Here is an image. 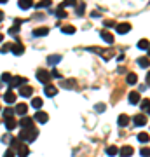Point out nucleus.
<instances>
[{"mask_svg":"<svg viewBox=\"0 0 150 157\" xmlns=\"http://www.w3.org/2000/svg\"><path fill=\"white\" fill-rule=\"evenodd\" d=\"M35 121H37V122H40V124H45V122L49 121V115L45 114V112H42V110H37Z\"/></svg>","mask_w":150,"mask_h":157,"instance_id":"6e6552de","label":"nucleus"},{"mask_svg":"<svg viewBox=\"0 0 150 157\" xmlns=\"http://www.w3.org/2000/svg\"><path fill=\"white\" fill-rule=\"evenodd\" d=\"M75 5H77V0H65L63 4H61V5H59V7H75Z\"/></svg>","mask_w":150,"mask_h":157,"instance_id":"7c9ffc66","label":"nucleus"},{"mask_svg":"<svg viewBox=\"0 0 150 157\" xmlns=\"http://www.w3.org/2000/svg\"><path fill=\"white\" fill-rule=\"evenodd\" d=\"M0 86H2V82H0Z\"/></svg>","mask_w":150,"mask_h":157,"instance_id":"3c124183","label":"nucleus"},{"mask_svg":"<svg viewBox=\"0 0 150 157\" xmlns=\"http://www.w3.org/2000/svg\"><path fill=\"white\" fill-rule=\"evenodd\" d=\"M140 154H142V157H148V155H150V149H147V147H143V149L140 150Z\"/></svg>","mask_w":150,"mask_h":157,"instance_id":"58836bf2","label":"nucleus"},{"mask_svg":"<svg viewBox=\"0 0 150 157\" xmlns=\"http://www.w3.org/2000/svg\"><path fill=\"white\" fill-rule=\"evenodd\" d=\"M133 154H135V149L131 145H124L122 149H119V155L121 157H131Z\"/></svg>","mask_w":150,"mask_h":157,"instance_id":"39448f33","label":"nucleus"},{"mask_svg":"<svg viewBox=\"0 0 150 157\" xmlns=\"http://www.w3.org/2000/svg\"><path fill=\"white\" fill-rule=\"evenodd\" d=\"M56 16H58V18H66V12H65V9L59 7V9L56 11Z\"/></svg>","mask_w":150,"mask_h":157,"instance_id":"4c0bfd02","label":"nucleus"},{"mask_svg":"<svg viewBox=\"0 0 150 157\" xmlns=\"http://www.w3.org/2000/svg\"><path fill=\"white\" fill-rule=\"evenodd\" d=\"M11 51H12V54H16V56H21L23 52H25V45H23L19 40L16 44H12V47H11Z\"/></svg>","mask_w":150,"mask_h":157,"instance_id":"0eeeda50","label":"nucleus"},{"mask_svg":"<svg viewBox=\"0 0 150 157\" xmlns=\"http://www.w3.org/2000/svg\"><path fill=\"white\" fill-rule=\"evenodd\" d=\"M51 77H54V78H59V77H61V73H59V72H58V70H52V72H51Z\"/></svg>","mask_w":150,"mask_h":157,"instance_id":"79ce46f5","label":"nucleus"},{"mask_svg":"<svg viewBox=\"0 0 150 157\" xmlns=\"http://www.w3.org/2000/svg\"><path fill=\"white\" fill-rule=\"evenodd\" d=\"M4 100H5V103H14V101H16V94L12 93V91H7V93L4 94Z\"/></svg>","mask_w":150,"mask_h":157,"instance_id":"393cba45","label":"nucleus"},{"mask_svg":"<svg viewBox=\"0 0 150 157\" xmlns=\"http://www.w3.org/2000/svg\"><path fill=\"white\" fill-rule=\"evenodd\" d=\"M100 35H101V38H103L107 44H114V35H112L110 32H107V30H101Z\"/></svg>","mask_w":150,"mask_h":157,"instance_id":"2eb2a0df","label":"nucleus"},{"mask_svg":"<svg viewBox=\"0 0 150 157\" xmlns=\"http://www.w3.org/2000/svg\"><path fill=\"white\" fill-rule=\"evenodd\" d=\"M18 32H19V26H16V25H14V26H12V28L9 30V35H16V33H18Z\"/></svg>","mask_w":150,"mask_h":157,"instance_id":"ea45409f","label":"nucleus"},{"mask_svg":"<svg viewBox=\"0 0 150 157\" xmlns=\"http://www.w3.org/2000/svg\"><path fill=\"white\" fill-rule=\"evenodd\" d=\"M11 140H12V136H9V135L2 136V142H4V143H11Z\"/></svg>","mask_w":150,"mask_h":157,"instance_id":"a19ab883","label":"nucleus"},{"mask_svg":"<svg viewBox=\"0 0 150 157\" xmlns=\"http://www.w3.org/2000/svg\"><path fill=\"white\" fill-rule=\"evenodd\" d=\"M5 121V128L9 129V131H12V129H16V126H18V122H16L14 117H11V119H4Z\"/></svg>","mask_w":150,"mask_h":157,"instance_id":"4be33fe9","label":"nucleus"},{"mask_svg":"<svg viewBox=\"0 0 150 157\" xmlns=\"http://www.w3.org/2000/svg\"><path fill=\"white\" fill-rule=\"evenodd\" d=\"M14 108H5L4 110V119H11V117H14Z\"/></svg>","mask_w":150,"mask_h":157,"instance_id":"2f4dec72","label":"nucleus"},{"mask_svg":"<svg viewBox=\"0 0 150 157\" xmlns=\"http://www.w3.org/2000/svg\"><path fill=\"white\" fill-rule=\"evenodd\" d=\"M148 115H150V112H148Z\"/></svg>","mask_w":150,"mask_h":157,"instance_id":"603ef678","label":"nucleus"},{"mask_svg":"<svg viewBox=\"0 0 150 157\" xmlns=\"http://www.w3.org/2000/svg\"><path fill=\"white\" fill-rule=\"evenodd\" d=\"M44 93H45V96H47V98H54V96H56V93H58V89L52 86V84H47V86L44 87Z\"/></svg>","mask_w":150,"mask_h":157,"instance_id":"1a4fd4ad","label":"nucleus"},{"mask_svg":"<svg viewBox=\"0 0 150 157\" xmlns=\"http://www.w3.org/2000/svg\"><path fill=\"white\" fill-rule=\"evenodd\" d=\"M147 115L145 114H136L135 117H133V124H135V126H138V128H142V126H145V124H147Z\"/></svg>","mask_w":150,"mask_h":157,"instance_id":"7ed1b4c3","label":"nucleus"},{"mask_svg":"<svg viewBox=\"0 0 150 157\" xmlns=\"http://www.w3.org/2000/svg\"><path fill=\"white\" fill-rule=\"evenodd\" d=\"M14 112H16L18 115H26V112H28V107H26L25 103H19V105L14 108Z\"/></svg>","mask_w":150,"mask_h":157,"instance_id":"aec40b11","label":"nucleus"},{"mask_svg":"<svg viewBox=\"0 0 150 157\" xmlns=\"http://www.w3.org/2000/svg\"><path fill=\"white\" fill-rule=\"evenodd\" d=\"M126 82H128L129 86H135L136 82H138V75H136V73H128V77H126Z\"/></svg>","mask_w":150,"mask_h":157,"instance_id":"5701e85b","label":"nucleus"},{"mask_svg":"<svg viewBox=\"0 0 150 157\" xmlns=\"http://www.w3.org/2000/svg\"><path fill=\"white\" fill-rule=\"evenodd\" d=\"M2 38H4V37H2V35H0V42H2Z\"/></svg>","mask_w":150,"mask_h":157,"instance_id":"09e8293b","label":"nucleus"},{"mask_svg":"<svg viewBox=\"0 0 150 157\" xmlns=\"http://www.w3.org/2000/svg\"><path fill=\"white\" fill-rule=\"evenodd\" d=\"M28 154H30V149L26 145H19L18 147V155L19 157H28Z\"/></svg>","mask_w":150,"mask_h":157,"instance_id":"412c9836","label":"nucleus"},{"mask_svg":"<svg viewBox=\"0 0 150 157\" xmlns=\"http://www.w3.org/2000/svg\"><path fill=\"white\" fill-rule=\"evenodd\" d=\"M59 61H61V54H51V56H47V65H51V66L58 65Z\"/></svg>","mask_w":150,"mask_h":157,"instance_id":"4468645a","label":"nucleus"},{"mask_svg":"<svg viewBox=\"0 0 150 157\" xmlns=\"http://www.w3.org/2000/svg\"><path fill=\"white\" fill-rule=\"evenodd\" d=\"M61 87H63V89H75V87H77V82H75L73 78H68V80H63V82H61Z\"/></svg>","mask_w":150,"mask_h":157,"instance_id":"f3484780","label":"nucleus"},{"mask_svg":"<svg viewBox=\"0 0 150 157\" xmlns=\"http://www.w3.org/2000/svg\"><path fill=\"white\" fill-rule=\"evenodd\" d=\"M0 110H2V108H0Z\"/></svg>","mask_w":150,"mask_h":157,"instance_id":"864d4df0","label":"nucleus"},{"mask_svg":"<svg viewBox=\"0 0 150 157\" xmlns=\"http://www.w3.org/2000/svg\"><path fill=\"white\" fill-rule=\"evenodd\" d=\"M138 49H142V51H148V49H150V42L147 40V38H142V40L138 42Z\"/></svg>","mask_w":150,"mask_h":157,"instance_id":"b1692460","label":"nucleus"},{"mask_svg":"<svg viewBox=\"0 0 150 157\" xmlns=\"http://www.w3.org/2000/svg\"><path fill=\"white\" fill-rule=\"evenodd\" d=\"M42 105H44L42 98H33V100H32V107L35 108V110H40V108H42Z\"/></svg>","mask_w":150,"mask_h":157,"instance_id":"bb28decb","label":"nucleus"},{"mask_svg":"<svg viewBox=\"0 0 150 157\" xmlns=\"http://www.w3.org/2000/svg\"><path fill=\"white\" fill-rule=\"evenodd\" d=\"M4 157H14V150H5Z\"/></svg>","mask_w":150,"mask_h":157,"instance_id":"37998d69","label":"nucleus"},{"mask_svg":"<svg viewBox=\"0 0 150 157\" xmlns=\"http://www.w3.org/2000/svg\"><path fill=\"white\" fill-rule=\"evenodd\" d=\"M115 30H117L119 35H126L128 32H131V25H129V23H119V25L115 26Z\"/></svg>","mask_w":150,"mask_h":157,"instance_id":"423d86ee","label":"nucleus"},{"mask_svg":"<svg viewBox=\"0 0 150 157\" xmlns=\"http://www.w3.org/2000/svg\"><path fill=\"white\" fill-rule=\"evenodd\" d=\"M18 5L23 11H28L30 7H33V0H18Z\"/></svg>","mask_w":150,"mask_h":157,"instance_id":"ddd939ff","label":"nucleus"},{"mask_svg":"<svg viewBox=\"0 0 150 157\" xmlns=\"http://www.w3.org/2000/svg\"><path fill=\"white\" fill-rule=\"evenodd\" d=\"M140 107H142V110H145L148 114L150 112V100H142L140 101Z\"/></svg>","mask_w":150,"mask_h":157,"instance_id":"c756f323","label":"nucleus"},{"mask_svg":"<svg viewBox=\"0 0 150 157\" xmlns=\"http://www.w3.org/2000/svg\"><path fill=\"white\" fill-rule=\"evenodd\" d=\"M47 33H49V28H47V26H40V28L33 30V37H45Z\"/></svg>","mask_w":150,"mask_h":157,"instance_id":"dca6fc26","label":"nucleus"},{"mask_svg":"<svg viewBox=\"0 0 150 157\" xmlns=\"http://www.w3.org/2000/svg\"><path fill=\"white\" fill-rule=\"evenodd\" d=\"M148 58H150V49H148Z\"/></svg>","mask_w":150,"mask_h":157,"instance_id":"8fccbe9b","label":"nucleus"},{"mask_svg":"<svg viewBox=\"0 0 150 157\" xmlns=\"http://www.w3.org/2000/svg\"><path fill=\"white\" fill-rule=\"evenodd\" d=\"M147 82H148V86H150V72L147 73Z\"/></svg>","mask_w":150,"mask_h":157,"instance_id":"a18cd8bd","label":"nucleus"},{"mask_svg":"<svg viewBox=\"0 0 150 157\" xmlns=\"http://www.w3.org/2000/svg\"><path fill=\"white\" fill-rule=\"evenodd\" d=\"M0 4H7V0H0Z\"/></svg>","mask_w":150,"mask_h":157,"instance_id":"de8ad7c7","label":"nucleus"},{"mask_svg":"<svg viewBox=\"0 0 150 157\" xmlns=\"http://www.w3.org/2000/svg\"><path fill=\"white\" fill-rule=\"evenodd\" d=\"M37 136H38V129L37 128H28V129H23L21 133H19V140H23V142H33Z\"/></svg>","mask_w":150,"mask_h":157,"instance_id":"f257e3e1","label":"nucleus"},{"mask_svg":"<svg viewBox=\"0 0 150 157\" xmlns=\"http://www.w3.org/2000/svg\"><path fill=\"white\" fill-rule=\"evenodd\" d=\"M84 9H86V5H84V4H79V7H77V16H84Z\"/></svg>","mask_w":150,"mask_h":157,"instance_id":"e433bc0d","label":"nucleus"},{"mask_svg":"<svg viewBox=\"0 0 150 157\" xmlns=\"http://www.w3.org/2000/svg\"><path fill=\"white\" fill-rule=\"evenodd\" d=\"M103 25H105V26H117L115 21H103Z\"/></svg>","mask_w":150,"mask_h":157,"instance_id":"c03bdc74","label":"nucleus"},{"mask_svg":"<svg viewBox=\"0 0 150 157\" xmlns=\"http://www.w3.org/2000/svg\"><path fill=\"white\" fill-rule=\"evenodd\" d=\"M32 94H33V87H30V86L19 87V96H23V98H28V96H32Z\"/></svg>","mask_w":150,"mask_h":157,"instance_id":"9b49d317","label":"nucleus"},{"mask_svg":"<svg viewBox=\"0 0 150 157\" xmlns=\"http://www.w3.org/2000/svg\"><path fill=\"white\" fill-rule=\"evenodd\" d=\"M119 154V149L115 147V145H110L107 149V155H110V157H114V155H117Z\"/></svg>","mask_w":150,"mask_h":157,"instance_id":"c85d7f7f","label":"nucleus"},{"mask_svg":"<svg viewBox=\"0 0 150 157\" xmlns=\"http://www.w3.org/2000/svg\"><path fill=\"white\" fill-rule=\"evenodd\" d=\"M11 87H23V86H26V78L25 77H12V80H11V84H9Z\"/></svg>","mask_w":150,"mask_h":157,"instance_id":"20e7f679","label":"nucleus"},{"mask_svg":"<svg viewBox=\"0 0 150 157\" xmlns=\"http://www.w3.org/2000/svg\"><path fill=\"white\" fill-rule=\"evenodd\" d=\"M136 63L140 65L142 68H148L150 66V58H138V61Z\"/></svg>","mask_w":150,"mask_h":157,"instance_id":"a878e982","label":"nucleus"},{"mask_svg":"<svg viewBox=\"0 0 150 157\" xmlns=\"http://www.w3.org/2000/svg\"><path fill=\"white\" fill-rule=\"evenodd\" d=\"M140 93H136V91H133V93H129V103L131 105H138L140 103Z\"/></svg>","mask_w":150,"mask_h":157,"instance_id":"6ab92c4d","label":"nucleus"},{"mask_svg":"<svg viewBox=\"0 0 150 157\" xmlns=\"http://www.w3.org/2000/svg\"><path fill=\"white\" fill-rule=\"evenodd\" d=\"M51 4H52L51 0H40V2L37 4V7H38V9H42V7H49Z\"/></svg>","mask_w":150,"mask_h":157,"instance_id":"f704fd0d","label":"nucleus"},{"mask_svg":"<svg viewBox=\"0 0 150 157\" xmlns=\"http://www.w3.org/2000/svg\"><path fill=\"white\" fill-rule=\"evenodd\" d=\"M129 122H131V119H129V115H126V114L119 115V119H117V124H119L121 128H126Z\"/></svg>","mask_w":150,"mask_h":157,"instance_id":"f8f14e48","label":"nucleus"},{"mask_svg":"<svg viewBox=\"0 0 150 157\" xmlns=\"http://www.w3.org/2000/svg\"><path fill=\"white\" fill-rule=\"evenodd\" d=\"M2 80H4V82H7V84H11V80H12V75H11L9 72H4V73H2Z\"/></svg>","mask_w":150,"mask_h":157,"instance_id":"72a5a7b5","label":"nucleus"},{"mask_svg":"<svg viewBox=\"0 0 150 157\" xmlns=\"http://www.w3.org/2000/svg\"><path fill=\"white\" fill-rule=\"evenodd\" d=\"M19 126H21L23 129L33 128V119H32V117H23L21 121H19Z\"/></svg>","mask_w":150,"mask_h":157,"instance_id":"9d476101","label":"nucleus"},{"mask_svg":"<svg viewBox=\"0 0 150 157\" xmlns=\"http://www.w3.org/2000/svg\"><path fill=\"white\" fill-rule=\"evenodd\" d=\"M11 47H12V44H4V45L0 47V52H2V54H5L7 51H11Z\"/></svg>","mask_w":150,"mask_h":157,"instance_id":"c9c22d12","label":"nucleus"},{"mask_svg":"<svg viewBox=\"0 0 150 157\" xmlns=\"http://www.w3.org/2000/svg\"><path fill=\"white\" fill-rule=\"evenodd\" d=\"M94 110H96L98 114H101V112L107 110V105H105V103H96V105H94Z\"/></svg>","mask_w":150,"mask_h":157,"instance_id":"473e14b6","label":"nucleus"},{"mask_svg":"<svg viewBox=\"0 0 150 157\" xmlns=\"http://www.w3.org/2000/svg\"><path fill=\"white\" fill-rule=\"evenodd\" d=\"M138 142L140 143H148L150 142V135L148 133H140V135H138Z\"/></svg>","mask_w":150,"mask_h":157,"instance_id":"cd10ccee","label":"nucleus"},{"mask_svg":"<svg viewBox=\"0 0 150 157\" xmlns=\"http://www.w3.org/2000/svg\"><path fill=\"white\" fill-rule=\"evenodd\" d=\"M37 78H38V82H42L44 86H47L51 82V73L45 68H38L37 70Z\"/></svg>","mask_w":150,"mask_h":157,"instance_id":"f03ea898","label":"nucleus"},{"mask_svg":"<svg viewBox=\"0 0 150 157\" xmlns=\"http://www.w3.org/2000/svg\"><path fill=\"white\" fill-rule=\"evenodd\" d=\"M59 30H61V33H65V35H73V33H75V26H72V25L59 26Z\"/></svg>","mask_w":150,"mask_h":157,"instance_id":"a211bd4d","label":"nucleus"},{"mask_svg":"<svg viewBox=\"0 0 150 157\" xmlns=\"http://www.w3.org/2000/svg\"><path fill=\"white\" fill-rule=\"evenodd\" d=\"M2 19H4V12H2V11H0V21H2Z\"/></svg>","mask_w":150,"mask_h":157,"instance_id":"49530a36","label":"nucleus"}]
</instances>
